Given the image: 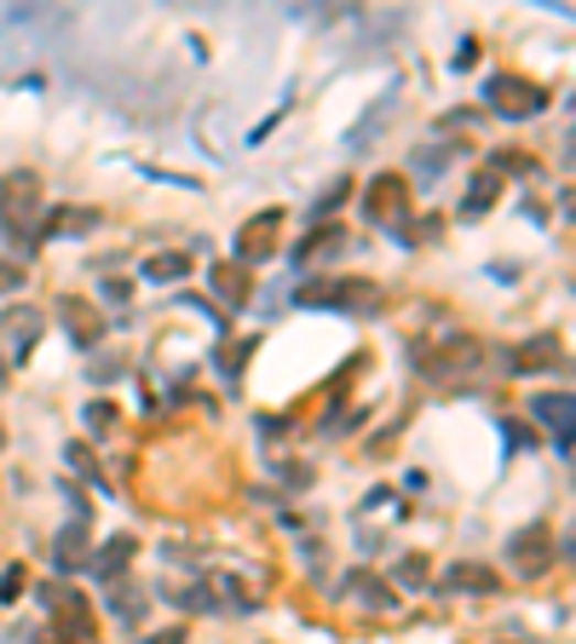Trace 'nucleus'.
<instances>
[{
    "label": "nucleus",
    "instance_id": "obj_1",
    "mask_svg": "<svg viewBox=\"0 0 576 644\" xmlns=\"http://www.w3.org/2000/svg\"><path fill=\"white\" fill-rule=\"evenodd\" d=\"M300 305H312V312H346V317H369V312H381V288L363 276H335V282H323V288H300L294 294Z\"/></svg>",
    "mask_w": 576,
    "mask_h": 644
},
{
    "label": "nucleus",
    "instance_id": "obj_2",
    "mask_svg": "<svg viewBox=\"0 0 576 644\" xmlns=\"http://www.w3.org/2000/svg\"><path fill=\"white\" fill-rule=\"evenodd\" d=\"M485 98H490V110L508 116V121H524V116H536L547 105V92L536 81H524V75H490Z\"/></svg>",
    "mask_w": 576,
    "mask_h": 644
},
{
    "label": "nucleus",
    "instance_id": "obj_3",
    "mask_svg": "<svg viewBox=\"0 0 576 644\" xmlns=\"http://www.w3.org/2000/svg\"><path fill=\"white\" fill-rule=\"evenodd\" d=\"M531 415H536L542 426H554L559 449L576 444V392H536V397H531Z\"/></svg>",
    "mask_w": 576,
    "mask_h": 644
},
{
    "label": "nucleus",
    "instance_id": "obj_4",
    "mask_svg": "<svg viewBox=\"0 0 576 644\" xmlns=\"http://www.w3.org/2000/svg\"><path fill=\"white\" fill-rule=\"evenodd\" d=\"M41 208V185H35V173H12L7 178V190H0V214H7V225H30Z\"/></svg>",
    "mask_w": 576,
    "mask_h": 644
},
{
    "label": "nucleus",
    "instance_id": "obj_5",
    "mask_svg": "<svg viewBox=\"0 0 576 644\" xmlns=\"http://www.w3.org/2000/svg\"><path fill=\"white\" fill-rule=\"evenodd\" d=\"M508 558L519 564L524 576H542L547 570V530L536 524V530H519L513 541H508Z\"/></svg>",
    "mask_w": 576,
    "mask_h": 644
},
{
    "label": "nucleus",
    "instance_id": "obj_6",
    "mask_svg": "<svg viewBox=\"0 0 576 644\" xmlns=\"http://www.w3.org/2000/svg\"><path fill=\"white\" fill-rule=\"evenodd\" d=\"M283 225V214L278 208H271V214H260V219H248V230H242V237H237V260H265V253H271V230H278Z\"/></svg>",
    "mask_w": 576,
    "mask_h": 644
},
{
    "label": "nucleus",
    "instance_id": "obj_7",
    "mask_svg": "<svg viewBox=\"0 0 576 644\" xmlns=\"http://www.w3.org/2000/svg\"><path fill=\"white\" fill-rule=\"evenodd\" d=\"M346 599H358L363 610H392L398 592H392L387 581H374L369 570H352V576H346Z\"/></svg>",
    "mask_w": 576,
    "mask_h": 644
},
{
    "label": "nucleus",
    "instance_id": "obj_8",
    "mask_svg": "<svg viewBox=\"0 0 576 644\" xmlns=\"http://www.w3.org/2000/svg\"><path fill=\"white\" fill-rule=\"evenodd\" d=\"M340 248H346V230L323 225V230H312V242H300V248H294V265H323V260H335Z\"/></svg>",
    "mask_w": 576,
    "mask_h": 644
},
{
    "label": "nucleus",
    "instance_id": "obj_9",
    "mask_svg": "<svg viewBox=\"0 0 576 644\" xmlns=\"http://www.w3.org/2000/svg\"><path fill=\"white\" fill-rule=\"evenodd\" d=\"M369 214H374V219H404V185H398L392 173H387V178H374Z\"/></svg>",
    "mask_w": 576,
    "mask_h": 644
},
{
    "label": "nucleus",
    "instance_id": "obj_10",
    "mask_svg": "<svg viewBox=\"0 0 576 644\" xmlns=\"http://www.w3.org/2000/svg\"><path fill=\"white\" fill-rule=\"evenodd\" d=\"M64 323H75V346H98V334H105L98 312H93V305H81V299H64Z\"/></svg>",
    "mask_w": 576,
    "mask_h": 644
},
{
    "label": "nucleus",
    "instance_id": "obj_11",
    "mask_svg": "<svg viewBox=\"0 0 576 644\" xmlns=\"http://www.w3.org/2000/svg\"><path fill=\"white\" fill-rule=\"evenodd\" d=\"M185 271H191V260H185V253H156V260L144 265V276H150V282H180Z\"/></svg>",
    "mask_w": 576,
    "mask_h": 644
},
{
    "label": "nucleus",
    "instance_id": "obj_12",
    "mask_svg": "<svg viewBox=\"0 0 576 644\" xmlns=\"http://www.w3.org/2000/svg\"><path fill=\"white\" fill-rule=\"evenodd\" d=\"M81 553H87V524L75 519V530H64V535H58V564H64V570H69V564H87Z\"/></svg>",
    "mask_w": 576,
    "mask_h": 644
},
{
    "label": "nucleus",
    "instance_id": "obj_13",
    "mask_svg": "<svg viewBox=\"0 0 576 644\" xmlns=\"http://www.w3.org/2000/svg\"><path fill=\"white\" fill-rule=\"evenodd\" d=\"M7 334H12L18 351H30V346L41 340V317H35V312H18V317H7Z\"/></svg>",
    "mask_w": 576,
    "mask_h": 644
},
{
    "label": "nucleus",
    "instance_id": "obj_14",
    "mask_svg": "<svg viewBox=\"0 0 576 644\" xmlns=\"http://www.w3.org/2000/svg\"><path fill=\"white\" fill-rule=\"evenodd\" d=\"M554 351H559L554 340H536V346H519L508 369H513V374H524V369H531V363H547V357H554Z\"/></svg>",
    "mask_w": 576,
    "mask_h": 644
},
{
    "label": "nucleus",
    "instance_id": "obj_15",
    "mask_svg": "<svg viewBox=\"0 0 576 644\" xmlns=\"http://www.w3.org/2000/svg\"><path fill=\"white\" fill-rule=\"evenodd\" d=\"M128 553H133V541H110V547L98 553V576H121V564H128Z\"/></svg>",
    "mask_w": 576,
    "mask_h": 644
},
{
    "label": "nucleus",
    "instance_id": "obj_16",
    "mask_svg": "<svg viewBox=\"0 0 576 644\" xmlns=\"http://www.w3.org/2000/svg\"><path fill=\"white\" fill-rule=\"evenodd\" d=\"M449 581H456V587H485V592L496 587V576H490V570H472V564H461V570H449Z\"/></svg>",
    "mask_w": 576,
    "mask_h": 644
},
{
    "label": "nucleus",
    "instance_id": "obj_17",
    "mask_svg": "<svg viewBox=\"0 0 576 644\" xmlns=\"http://www.w3.org/2000/svg\"><path fill=\"white\" fill-rule=\"evenodd\" d=\"M490 201H496V185H490V178H479V185H472V196H467V208H461V214L472 219V214H485Z\"/></svg>",
    "mask_w": 576,
    "mask_h": 644
},
{
    "label": "nucleus",
    "instance_id": "obj_18",
    "mask_svg": "<svg viewBox=\"0 0 576 644\" xmlns=\"http://www.w3.org/2000/svg\"><path fill=\"white\" fill-rule=\"evenodd\" d=\"M23 587H30V576H23V564H18V570H7V581H0V604H12Z\"/></svg>",
    "mask_w": 576,
    "mask_h": 644
},
{
    "label": "nucleus",
    "instance_id": "obj_19",
    "mask_svg": "<svg viewBox=\"0 0 576 644\" xmlns=\"http://www.w3.org/2000/svg\"><path fill=\"white\" fill-rule=\"evenodd\" d=\"M110 421H116V408H110V403H93V408H87V426H93L98 437L110 432Z\"/></svg>",
    "mask_w": 576,
    "mask_h": 644
},
{
    "label": "nucleus",
    "instance_id": "obj_20",
    "mask_svg": "<svg viewBox=\"0 0 576 644\" xmlns=\"http://www.w3.org/2000/svg\"><path fill=\"white\" fill-rule=\"evenodd\" d=\"M23 282V265H12V260H0V294H12Z\"/></svg>",
    "mask_w": 576,
    "mask_h": 644
},
{
    "label": "nucleus",
    "instance_id": "obj_21",
    "mask_svg": "<svg viewBox=\"0 0 576 644\" xmlns=\"http://www.w3.org/2000/svg\"><path fill=\"white\" fill-rule=\"evenodd\" d=\"M404 581H410V587H415V581H427V564L410 558V564H404Z\"/></svg>",
    "mask_w": 576,
    "mask_h": 644
},
{
    "label": "nucleus",
    "instance_id": "obj_22",
    "mask_svg": "<svg viewBox=\"0 0 576 644\" xmlns=\"http://www.w3.org/2000/svg\"><path fill=\"white\" fill-rule=\"evenodd\" d=\"M565 558L576 564V519H570V530H565Z\"/></svg>",
    "mask_w": 576,
    "mask_h": 644
},
{
    "label": "nucleus",
    "instance_id": "obj_23",
    "mask_svg": "<svg viewBox=\"0 0 576 644\" xmlns=\"http://www.w3.org/2000/svg\"><path fill=\"white\" fill-rule=\"evenodd\" d=\"M565 214L576 219V190H565Z\"/></svg>",
    "mask_w": 576,
    "mask_h": 644
},
{
    "label": "nucleus",
    "instance_id": "obj_24",
    "mask_svg": "<svg viewBox=\"0 0 576 644\" xmlns=\"http://www.w3.org/2000/svg\"><path fill=\"white\" fill-rule=\"evenodd\" d=\"M0 385H7V380H0Z\"/></svg>",
    "mask_w": 576,
    "mask_h": 644
},
{
    "label": "nucleus",
    "instance_id": "obj_25",
    "mask_svg": "<svg viewBox=\"0 0 576 644\" xmlns=\"http://www.w3.org/2000/svg\"><path fill=\"white\" fill-rule=\"evenodd\" d=\"M570 156H576V150H570Z\"/></svg>",
    "mask_w": 576,
    "mask_h": 644
}]
</instances>
